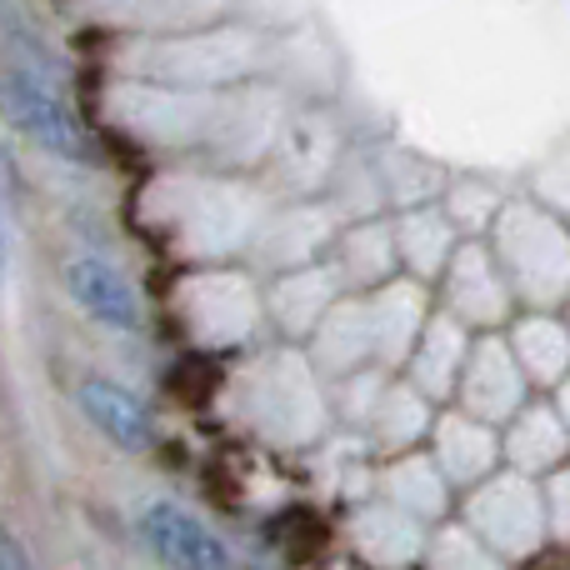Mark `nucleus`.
Segmentation results:
<instances>
[{
	"label": "nucleus",
	"mask_w": 570,
	"mask_h": 570,
	"mask_svg": "<svg viewBox=\"0 0 570 570\" xmlns=\"http://www.w3.org/2000/svg\"><path fill=\"white\" fill-rule=\"evenodd\" d=\"M6 100H10L16 126L26 130L36 146H46L50 156H66V160H86L90 156L86 130H80L76 110H70L66 96H60L56 76H46L40 66H10Z\"/></svg>",
	"instance_id": "f257e3e1"
},
{
	"label": "nucleus",
	"mask_w": 570,
	"mask_h": 570,
	"mask_svg": "<svg viewBox=\"0 0 570 570\" xmlns=\"http://www.w3.org/2000/svg\"><path fill=\"white\" fill-rule=\"evenodd\" d=\"M140 535L170 570H230V551L220 546V535L170 501L140 515Z\"/></svg>",
	"instance_id": "f03ea898"
},
{
	"label": "nucleus",
	"mask_w": 570,
	"mask_h": 570,
	"mask_svg": "<svg viewBox=\"0 0 570 570\" xmlns=\"http://www.w3.org/2000/svg\"><path fill=\"white\" fill-rule=\"evenodd\" d=\"M66 285H70V295L80 301V311L96 315L100 325H116V331H136L140 325L136 291H130V281L120 276L116 266H106V261H96V256L70 261Z\"/></svg>",
	"instance_id": "7ed1b4c3"
},
{
	"label": "nucleus",
	"mask_w": 570,
	"mask_h": 570,
	"mask_svg": "<svg viewBox=\"0 0 570 570\" xmlns=\"http://www.w3.org/2000/svg\"><path fill=\"white\" fill-rule=\"evenodd\" d=\"M76 401H80V411L96 421V431L106 435V441H116L120 451H146L150 445V415L126 385L90 375V381H80Z\"/></svg>",
	"instance_id": "20e7f679"
},
{
	"label": "nucleus",
	"mask_w": 570,
	"mask_h": 570,
	"mask_svg": "<svg viewBox=\"0 0 570 570\" xmlns=\"http://www.w3.org/2000/svg\"><path fill=\"white\" fill-rule=\"evenodd\" d=\"M0 570H30V561H26V546L16 541V535H0Z\"/></svg>",
	"instance_id": "39448f33"
}]
</instances>
